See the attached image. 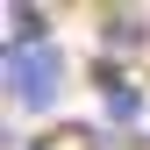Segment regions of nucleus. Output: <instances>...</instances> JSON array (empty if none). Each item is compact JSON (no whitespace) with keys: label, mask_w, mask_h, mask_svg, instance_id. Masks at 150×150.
Masks as SVG:
<instances>
[{"label":"nucleus","mask_w":150,"mask_h":150,"mask_svg":"<svg viewBox=\"0 0 150 150\" xmlns=\"http://www.w3.org/2000/svg\"><path fill=\"white\" fill-rule=\"evenodd\" d=\"M143 143H150V129H143Z\"/></svg>","instance_id":"423d86ee"},{"label":"nucleus","mask_w":150,"mask_h":150,"mask_svg":"<svg viewBox=\"0 0 150 150\" xmlns=\"http://www.w3.org/2000/svg\"><path fill=\"white\" fill-rule=\"evenodd\" d=\"M150 43V14L143 7H107L100 14V57H129Z\"/></svg>","instance_id":"f03ea898"},{"label":"nucleus","mask_w":150,"mask_h":150,"mask_svg":"<svg viewBox=\"0 0 150 150\" xmlns=\"http://www.w3.org/2000/svg\"><path fill=\"white\" fill-rule=\"evenodd\" d=\"M29 150H100V122H43Z\"/></svg>","instance_id":"20e7f679"},{"label":"nucleus","mask_w":150,"mask_h":150,"mask_svg":"<svg viewBox=\"0 0 150 150\" xmlns=\"http://www.w3.org/2000/svg\"><path fill=\"white\" fill-rule=\"evenodd\" d=\"M100 122H107V129H150L143 86H107V93H100Z\"/></svg>","instance_id":"7ed1b4c3"},{"label":"nucleus","mask_w":150,"mask_h":150,"mask_svg":"<svg viewBox=\"0 0 150 150\" xmlns=\"http://www.w3.org/2000/svg\"><path fill=\"white\" fill-rule=\"evenodd\" d=\"M0 86L14 115H57L64 100V50L57 43H0Z\"/></svg>","instance_id":"f257e3e1"},{"label":"nucleus","mask_w":150,"mask_h":150,"mask_svg":"<svg viewBox=\"0 0 150 150\" xmlns=\"http://www.w3.org/2000/svg\"><path fill=\"white\" fill-rule=\"evenodd\" d=\"M7 43H50V7L7 0Z\"/></svg>","instance_id":"39448f33"}]
</instances>
